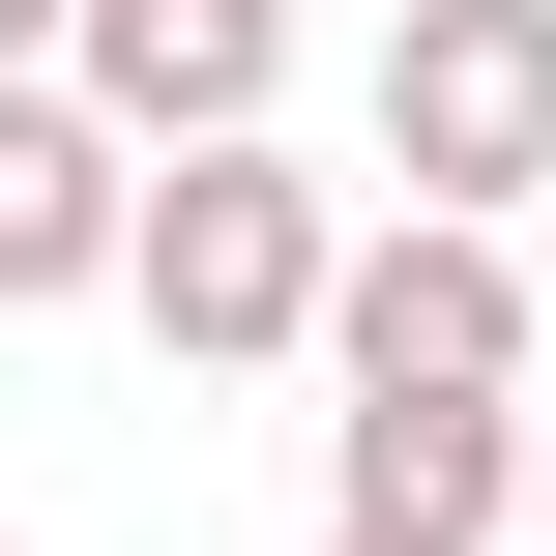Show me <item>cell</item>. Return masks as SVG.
I'll return each mask as SVG.
<instances>
[{
	"label": "cell",
	"mask_w": 556,
	"mask_h": 556,
	"mask_svg": "<svg viewBox=\"0 0 556 556\" xmlns=\"http://www.w3.org/2000/svg\"><path fill=\"white\" fill-rule=\"evenodd\" d=\"M117 323H147L176 381H293V352L352 323V176H293V147H147Z\"/></svg>",
	"instance_id": "cell-1"
},
{
	"label": "cell",
	"mask_w": 556,
	"mask_h": 556,
	"mask_svg": "<svg viewBox=\"0 0 556 556\" xmlns=\"http://www.w3.org/2000/svg\"><path fill=\"white\" fill-rule=\"evenodd\" d=\"M381 176L528 235V176H556V0H381Z\"/></svg>",
	"instance_id": "cell-2"
},
{
	"label": "cell",
	"mask_w": 556,
	"mask_h": 556,
	"mask_svg": "<svg viewBox=\"0 0 556 556\" xmlns=\"http://www.w3.org/2000/svg\"><path fill=\"white\" fill-rule=\"evenodd\" d=\"M323 381H469V410H556V323H528V264H498V205H381V235H352Z\"/></svg>",
	"instance_id": "cell-3"
},
{
	"label": "cell",
	"mask_w": 556,
	"mask_h": 556,
	"mask_svg": "<svg viewBox=\"0 0 556 556\" xmlns=\"http://www.w3.org/2000/svg\"><path fill=\"white\" fill-rule=\"evenodd\" d=\"M528 440H556V410H469V381H352V410H323V528L498 556V528H528Z\"/></svg>",
	"instance_id": "cell-4"
},
{
	"label": "cell",
	"mask_w": 556,
	"mask_h": 556,
	"mask_svg": "<svg viewBox=\"0 0 556 556\" xmlns=\"http://www.w3.org/2000/svg\"><path fill=\"white\" fill-rule=\"evenodd\" d=\"M59 88H88L117 147H264V117H293V0H88Z\"/></svg>",
	"instance_id": "cell-5"
},
{
	"label": "cell",
	"mask_w": 556,
	"mask_h": 556,
	"mask_svg": "<svg viewBox=\"0 0 556 556\" xmlns=\"http://www.w3.org/2000/svg\"><path fill=\"white\" fill-rule=\"evenodd\" d=\"M147 264V147L88 117V88H0V323H59V293H117Z\"/></svg>",
	"instance_id": "cell-6"
},
{
	"label": "cell",
	"mask_w": 556,
	"mask_h": 556,
	"mask_svg": "<svg viewBox=\"0 0 556 556\" xmlns=\"http://www.w3.org/2000/svg\"><path fill=\"white\" fill-rule=\"evenodd\" d=\"M59 29H88V0H0V88H59Z\"/></svg>",
	"instance_id": "cell-7"
},
{
	"label": "cell",
	"mask_w": 556,
	"mask_h": 556,
	"mask_svg": "<svg viewBox=\"0 0 556 556\" xmlns=\"http://www.w3.org/2000/svg\"><path fill=\"white\" fill-rule=\"evenodd\" d=\"M323 556H410V528H323Z\"/></svg>",
	"instance_id": "cell-8"
},
{
	"label": "cell",
	"mask_w": 556,
	"mask_h": 556,
	"mask_svg": "<svg viewBox=\"0 0 556 556\" xmlns=\"http://www.w3.org/2000/svg\"><path fill=\"white\" fill-rule=\"evenodd\" d=\"M528 528H556V440H528Z\"/></svg>",
	"instance_id": "cell-9"
},
{
	"label": "cell",
	"mask_w": 556,
	"mask_h": 556,
	"mask_svg": "<svg viewBox=\"0 0 556 556\" xmlns=\"http://www.w3.org/2000/svg\"><path fill=\"white\" fill-rule=\"evenodd\" d=\"M0 556H29V528H0Z\"/></svg>",
	"instance_id": "cell-10"
}]
</instances>
